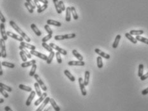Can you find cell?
Returning <instances> with one entry per match:
<instances>
[{
	"mask_svg": "<svg viewBox=\"0 0 148 111\" xmlns=\"http://www.w3.org/2000/svg\"><path fill=\"white\" fill-rule=\"evenodd\" d=\"M52 35H50V34H48V35H47V36H45V37H44L43 38H42V42H45V43H46L47 41L49 40L50 39H51V38H52Z\"/></svg>",
	"mask_w": 148,
	"mask_h": 111,
	"instance_id": "f6af8a7d",
	"label": "cell"
},
{
	"mask_svg": "<svg viewBox=\"0 0 148 111\" xmlns=\"http://www.w3.org/2000/svg\"><path fill=\"white\" fill-rule=\"evenodd\" d=\"M130 34L132 35H137V36H139V35H141L144 33V31L143 30H131L130 31Z\"/></svg>",
	"mask_w": 148,
	"mask_h": 111,
	"instance_id": "d6a6232c",
	"label": "cell"
},
{
	"mask_svg": "<svg viewBox=\"0 0 148 111\" xmlns=\"http://www.w3.org/2000/svg\"><path fill=\"white\" fill-rule=\"evenodd\" d=\"M65 20L67 22H70L71 20V8L70 6H68L66 8Z\"/></svg>",
	"mask_w": 148,
	"mask_h": 111,
	"instance_id": "ffe728a7",
	"label": "cell"
},
{
	"mask_svg": "<svg viewBox=\"0 0 148 111\" xmlns=\"http://www.w3.org/2000/svg\"><path fill=\"white\" fill-rule=\"evenodd\" d=\"M4 111H13L12 109H11V108H10V107H8V106H6V107H4Z\"/></svg>",
	"mask_w": 148,
	"mask_h": 111,
	"instance_id": "9f6ffc18",
	"label": "cell"
},
{
	"mask_svg": "<svg viewBox=\"0 0 148 111\" xmlns=\"http://www.w3.org/2000/svg\"><path fill=\"white\" fill-rule=\"evenodd\" d=\"M47 93L45 92H44V93L42 94V95L40 97V98H38V99L37 100L36 102H35V104H34L35 106H36V107L38 106V105H39L41 103H42L44 101V100H45V99L47 98Z\"/></svg>",
	"mask_w": 148,
	"mask_h": 111,
	"instance_id": "8fae6325",
	"label": "cell"
},
{
	"mask_svg": "<svg viewBox=\"0 0 148 111\" xmlns=\"http://www.w3.org/2000/svg\"><path fill=\"white\" fill-rule=\"evenodd\" d=\"M19 49H20L21 51H22V52L26 54L27 58H29V59L31 58V57H32L31 56V54L30 52H29V51H28V49H26V48L24 47H22V45H20V46H19Z\"/></svg>",
	"mask_w": 148,
	"mask_h": 111,
	"instance_id": "603a6c76",
	"label": "cell"
},
{
	"mask_svg": "<svg viewBox=\"0 0 148 111\" xmlns=\"http://www.w3.org/2000/svg\"><path fill=\"white\" fill-rule=\"evenodd\" d=\"M34 87H35V91H36V95L38 96V97H40L41 95H42V92H41V90H40V86L39 84H38V82H36V83H35L34 84Z\"/></svg>",
	"mask_w": 148,
	"mask_h": 111,
	"instance_id": "83f0119b",
	"label": "cell"
},
{
	"mask_svg": "<svg viewBox=\"0 0 148 111\" xmlns=\"http://www.w3.org/2000/svg\"><path fill=\"white\" fill-rule=\"evenodd\" d=\"M34 77H35V80L36 81V82H38V84H39L40 86L41 89H42V90L44 91H46L47 90V86L45 85V84H44V82H43V81H42V79H40V77L39 75H38V74H35V75H34Z\"/></svg>",
	"mask_w": 148,
	"mask_h": 111,
	"instance_id": "3957f363",
	"label": "cell"
},
{
	"mask_svg": "<svg viewBox=\"0 0 148 111\" xmlns=\"http://www.w3.org/2000/svg\"><path fill=\"white\" fill-rule=\"evenodd\" d=\"M140 78H141V81H145L146 79H147L148 78V72L147 73V74H146L145 75H142V76L140 77Z\"/></svg>",
	"mask_w": 148,
	"mask_h": 111,
	"instance_id": "f907efd6",
	"label": "cell"
},
{
	"mask_svg": "<svg viewBox=\"0 0 148 111\" xmlns=\"http://www.w3.org/2000/svg\"><path fill=\"white\" fill-rule=\"evenodd\" d=\"M148 94V88H147L145 90H142V95H146Z\"/></svg>",
	"mask_w": 148,
	"mask_h": 111,
	"instance_id": "f5cc1de1",
	"label": "cell"
},
{
	"mask_svg": "<svg viewBox=\"0 0 148 111\" xmlns=\"http://www.w3.org/2000/svg\"><path fill=\"white\" fill-rule=\"evenodd\" d=\"M96 63H97V66L98 68H103V61L101 56H98L96 58Z\"/></svg>",
	"mask_w": 148,
	"mask_h": 111,
	"instance_id": "836d02e7",
	"label": "cell"
},
{
	"mask_svg": "<svg viewBox=\"0 0 148 111\" xmlns=\"http://www.w3.org/2000/svg\"><path fill=\"white\" fill-rule=\"evenodd\" d=\"M31 28L32 29V30L33 31L34 33L36 34V36H40L42 35V32L38 29V28L37 27V26L35 24H32L31 25Z\"/></svg>",
	"mask_w": 148,
	"mask_h": 111,
	"instance_id": "d6986e66",
	"label": "cell"
},
{
	"mask_svg": "<svg viewBox=\"0 0 148 111\" xmlns=\"http://www.w3.org/2000/svg\"><path fill=\"white\" fill-rule=\"evenodd\" d=\"M30 53L33 56H35L38 57V58H40V59H43L44 61H47V58H48V56H47L45 54L40 53V52H38V51H36L35 50H31V51H30Z\"/></svg>",
	"mask_w": 148,
	"mask_h": 111,
	"instance_id": "277c9868",
	"label": "cell"
},
{
	"mask_svg": "<svg viewBox=\"0 0 148 111\" xmlns=\"http://www.w3.org/2000/svg\"><path fill=\"white\" fill-rule=\"evenodd\" d=\"M64 74L65 75L68 77V79L70 80V81H72V82L75 81V77L73 76L72 74L68 70H65L64 71Z\"/></svg>",
	"mask_w": 148,
	"mask_h": 111,
	"instance_id": "7402d4cb",
	"label": "cell"
},
{
	"mask_svg": "<svg viewBox=\"0 0 148 111\" xmlns=\"http://www.w3.org/2000/svg\"><path fill=\"white\" fill-rule=\"evenodd\" d=\"M34 3H35V6H36V7H37L38 8H39L41 7V5L40 4V2L38 1V0H33Z\"/></svg>",
	"mask_w": 148,
	"mask_h": 111,
	"instance_id": "816d5d0a",
	"label": "cell"
},
{
	"mask_svg": "<svg viewBox=\"0 0 148 111\" xmlns=\"http://www.w3.org/2000/svg\"><path fill=\"white\" fill-rule=\"evenodd\" d=\"M36 91H32L30 93V95H29L28 99H27V100H26V106H28V107H29V106H30L31 104V102H32L33 101V100L34 99L35 95H36Z\"/></svg>",
	"mask_w": 148,
	"mask_h": 111,
	"instance_id": "30bf717a",
	"label": "cell"
},
{
	"mask_svg": "<svg viewBox=\"0 0 148 111\" xmlns=\"http://www.w3.org/2000/svg\"><path fill=\"white\" fill-rule=\"evenodd\" d=\"M38 1L41 2V3H44V4H48V3H49V1H47V0H38Z\"/></svg>",
	"mask_w": 148,
	"mask_h": 111,
	"instance_id": "db71d44e",
	"label": "cell"
},
{
	"mask_svg": "<svg viewBox=\"0 0 148 111\" xmlns=\"http://www.w3.org/2000/svg\"><path fill=\"white\" fill-rule=\"evenodd\" d=\"M36 60L35 59H33L31 61H26V62H24L23 63L21 64V66L22 68H26V67H29V66H33V65L36 64Z\"/></svg>",
	"mask_w": 148,
	"mask_h": 111,
	"instance_id": "e0dca14e",
	"label": "cell"
},
{
	"mask_svg": "<svg viewBox=\"0 0 148 111\" xmlns=\"http://www.w3.org/2000/svg\"><path fill=\"white\" fill-rule=\"evenodd\" d=\"M47 24L48 25H52V26H55L57 27H61V23L60 22H58L55 20H52V19H49L47 20Z\"/></svg>",
	"mask_w": 148,
	"mask_h": 111,
	"instance_id": "9a60e30c",
	"label": "cell"
},
{
	"mask_svg": "<svg viewBox=\"0 0 148 111\" xmlns=\"http://www.w3.org/2000/svg\"><path fill=\"white\" fill-rule=\"evenodd\" d=\"M24 6H25V7L26 8V9L28 10V12H29V13H33V9L31 7L30 5H29V4L27 3V2H25L24 3Z\"/></svg>",
	"mask_w": 148,
	"mask_h": 111,
	"instance_id": "b9f144b4",
	"label": "cell"
},
{
	"mask_svg": "<svg viewBox=\"0 0 148 111\" xmlns=\"http://www.w3.org/2000/svg\"><path fill=\"white\" fill-rule=\"evenodd\" d=\"M69 66H83L85 65V63L83 61H70L68 63Z\"/></svg>",
	"mask_w": 148,
	"mask_h": 111,
	"instance_id": "4fadbf2b",
	"label": "cell"
},
{
	"mask_svg": "<svg viewBox=\"0 0 148 111\" xmlns=\"http://www.w3.org/2000/svg\"><path fill=\"white\" fill-rule=\"evenodd\" d=\"M6 35H7V36L12 38H13V39L17 40L19 41V42H23V40H24L23 38L22 37V36H19V35H17V34H15V33H13V32L7 31L6 32Z\"/></svg>",
	"mask_w": 148,
	"mask_h": 111,
	"instance_id": "ba28073f",
	"label": "cell"
},
{
	"mask_svg": "<svg viewBox=\"0 0 148 111\" xmlns=\"http://www.w3.org/2000/svg\"><path fill=\"white\" fill-rule=\"evenodd\" d=\"M4 102V100L3 98H0V104H3Z\"/></svg>",
	"mask_w": 148,
	"mask_h": 111,
	"instance_id": "6f0895ef",
	"label": "cell"
},
{
	"mask_svg": "<svg viewBox=\"0 0 148 111\" xmlns=\"http://www.w3.org/2000/svg\"><path fill=\"white\" fill-rule=\"evenodd\" d=\"M78 84H79V87H80V91H81V93L82 95V96L85 97L87 95V92H86V88H85V85L84 84V81H83L82 78V77H79L78 78Z\"/></svg>",
	"mask_w": 148,
	"mask_h": 111,
	"instance_id": "5b68a950",
	"label": "cell"
},
{
	"mask_svg": "<svg viewBox=\"0 0 148 111\" xmlns=\"http://www.w3.org/2000/svg\"><path fill=\"white\" fill-rule=\"evenodd\" d=\"M19 54H20V58H21V59H22V60L24 62H26V61H27V59H28V58H27V56H26V54L21 51L19 52Z\"/></svg>",
	"mask_w": 148,
	"mask_h": 111,
	"instance_id": "ee69618b",
	"label": "cell"
},
{
	"mask_svg": "<svg viewBox=\"0 0 148 111\" xmlns=\"http://www.w3.org/2000/svg\"><path fill=\"white\" fill-rule=\"evenodd\" d=\"M71 8V13L72 14L73 18H74V20H77L78 19V16L77 15V12H76V9L74 6H72Z\"/></svg>",
	"mask_w": 148,
	"mask_h": 111,
	"instance_id": "4dcf8cb0",
	"label": "cell"
},
{
	"mask_svg": "<svg viewBox=\"0 0 148 111\" xmlns=\"http://www.w3.org/2000/svg\"><path fill=\"white\" fill-rule=\"evenodd\" d=\"M144 73V65L142 64H140L139 65V71H138V76L141 77Z\"/></svg>",
	"mask_w": 148,
	"mask_h": 111,
	"instance_id": "74e56055",
	"label": "cell"
},
{
	"mask_svg": "<svg viewBox=\"0 0 148 111\" xmlns=\"http://www.w3.org/2000/svg\"><path fill=\"white\" fill-rule=\"evenodd\" d=\"M59 5H60V8H61V11H65L66 10V8H65V6L64 4V3H63V1H59Z\"/></svg>",
	"mask_w": 148,
	"mask_h": 111,
	"instance_id": "c3c4849f",
	"label": "cell"
},
{
	"mask_svg": "<svg viewBox=\"0 0 148 111\" xmlns=\"http://www.w3.org/2000/svg\"><path fill=\"white\" fill-rule=\"evenodd\" d=\"M121 36L120 35H118L116 36L114 42L113 44H112V47H113L114 49H116V48L118 47V45H119V41H120L121 40Z\"/></svg>",
	"mask_w": 148,
	"mask_h": 111,
	"instance_id": "cb8c5ba5",
	"label": "cell"
},
{
	"mask_svg": "<svg viewBox=\"0 0 148 111\" xmlns=\"http://www.w3.org/2000/svg\"><path fill=\"white\" fill-rule=\"evenodd\" d=\"M49 101H50V98L49 97H47L45 99V100H44L43 102H42V104H41L40 105V107H38L37 109H36V111H44V108L45 107V106H46L47 104L49 103Z\"/></svg>",
	"mask_w": 148,
	"mask_h": 111,
	"instance_id": "5bb4252c",
	"label": "cell"
},
{
	"mask_svg": "<svg viewBox=\"0 0 148 111\" xmlns=\"http://www.w3.org/2000/svg\"><path fill=\"white\" fill-rule=\"evenodd\" d=\"M3 74V69H2V65L1 63L0 62V76H2Z\"/></svg>",
	"mask_w": 148,
	"mask_h": 111,
	"instance_id": "11a10c76",
	"label": "cell"
},
{
	"mask_svg": "<svg viewBox=\"0 0 148 111\" xmlns=\"http://www.w3.org/2000/svg\"><path fill=\"white\" fill-rule=\"evenodd\" d=\"M53 3H54V6H55L57 13L58 14H61L62 13V11H61V8L60 7V5H59V1L58 0H53Z\"/></svg>",
	"mask_w": 148,
	"mask_h": 111,
	"instance_id": "4316f807",
	"label": "cell"
},
{
	"mask_svg": "<svg viewBox=\"0 0 148 111\" xmlns=\"http://www.w3.org/2000/svg\"><path fill=\"white\" fill-rule=\"evenodd\" d=\"M76 35L75 33H71V34H67L64 35H56L54 36V39L56 40H63L65 39H72L75 37Z\"/></svg>",
	"mask_w": 148,
	"mask_h": 111,
	"instance_id": "7a4b0ae2",
	"label": "cell"
},
{
	"mask_svg": "<svg viewBox=\"0 0 148 111\" xmlns=\"http://www.w3.org/2000/svg\"><path fill=\"white\" fill-rule=\"evenodd\" d=\"M49 45L52 48V49H55L56 51H57V52H59L60 54H61L64 55V56H66V55L67 54V51H65V49H62V48L58 46V45H56V44H54V43H51L49 44Z\"/></svg>",
	"mask_w": 148,
	"mask_h": 111,
	"instance_id": "8992f818",
	"label": "cell"
},
{
	"mask_svg": "<svg viewBox=\"0 0 148 111\" xmlns=\"http://www.w3.org/2000/svg\"><path fill=\"white\" fill-rule=\"evenodd\" d=\"M0 32H1L2 38L4 40H7L8 36L6 35V30H5V26H4V23H3V22L0 24Z\"/></svg>",
	"mask_w": 148,
	"mask_h": 111,
	"instance_id": "52a82bcc",
	"label": "cell"
},
{
	"mask_svg": "<svg viewBox=\"0 0 148 111\" xmlns=\"http://www.w3.org/2000/svg\"><path fill=\"white\" fill-rule=\"evenodd\" d=\"M49 102H50V104H51V105H52V107H53V109L55 110V111H61V109H60V107L58 106V104H56V102L55 100H54L53 98H50Z\"/></svg>",
	"mask_w": 148,
	"mask_h": 111,
	"instance_id": "44dd1931",
	"label": "cell"
},
{
	"mask_svg": "<svg viewBox=\"0 0 148 111\" xmlns=\"http://www.w3.org/2000/svg\"><path fill=\"white\" fill-rule=\"evenodd\" d=\"M125 36L128 38V40H130L131 42L134 43V44H136V43H137V40H136V38H134L132 35H130L129 33H126V34H125Z\"/></svg>",
	"mask_w": 148,
	"mask_h": 111,
	"instance_id": "484cf974",
	"label": "cell"
},
{
	"mask_svg": "<svg viewBox=\"0 0 148 111\" xmlns=\"http://www.w3.org/2000/svg\"><path fill=\"white\" fill-rule=\"evenodd\" d=\"M54 56H55V52L54 51H52V52H50V54L49 55L48 58H47V63L48 64V65H50V64L52 63V61L54 58Z\"/></svg>",
	"mask_w": 148,
	"mask_h": 111,
	"instance_id": "1f68e13d",
	"label": "cell"
},
{
	"mask_svg": "<svg viewBox=\"0 0 148 111\" xmlns=\"http://www.w3.org/2000/svg\"><path fill=\"white\" fill-rule=\"evenodd\" d=\"M72 54L75 57V58H77L78 61H83V59H84V58H83L82 56V55L80 54L77 51V50H75V49L73 50Z\"/></svg>",
	"mask_w": 148,
	"mask_h": 111,
	"instance_id": "d4e9b609",
	"label": "cell"
},
{
	"mask_svg": "<svg viewBox=\"0 0 148 111\" xmlns=\"http://www.w3.org/2000/svg\"><path fill=\"white\" fill-rule=\"evenodd\" d=\"M0 88H3V90H4L5 91H8V92H12V89L10 88V86H8L5 85L2 82H0Z\"/></svg>",
	"mask_w": 148,
	"mask_h": 111,
	"instance_id": "d590c367",
	"label": "cell"
},
{
	"mask_svg": "<svg viewBox=\"0 0 148 111\" xmlns=\"http://www.w3.org/2000/svg\"><path fill=\"white\" fill-rule=\"evenodd\" d=\"M2 66H6V67H8V68H15V65L13 63H8L6 62V61H3V63H1Z\"/></svg>",
	"mask_w": 148,
	"mask_h": 111,
	"instance_id": "8d00e7d4",
	"label": "cell"
},
{
	"mask_svg": "<svg viewBox=\"0 0 148 111\" xmlns=\"http://www.w3.org/2000/svg\"><path fill=\"white\" fill-rule=\"evenodd\" d=\"M19 89H20V90H24V91H27V92H30L31 93V91H33L32 88H31V87L23 85V84H19Z\"/></svg>",
	"mask_w": 148,
	"mask_h": 111,
	"instance_id": "f1b7e54d",
	"label": "cell"
},
{
	"mask_svg": "<svg viewBox=\"0 0 148 111\" xmlns=\"http://www.w3.org/2000/svg\"><path fill=\"white\" fill-rule=\"evenodd\" d=\"M26 2L28 3V4H29L31 6V7L33 9H35V8H36V6H35V3H34L33 1H32V0H26Z\"/></svg>",
	"mask_w": 148,
	"mask_h": 111,
	"instance_id": "7dc6e473",
	"label": "cell"
},
{
	"mask_svg": "<svg viewBox=\"0 0 148 111\" xmlns=\"http://www.w3.org/2000/svg\"><path fill=\"white\" fill-rule=\"evenodd\" d=\"M42 47H44L45 49H46L47 51H48V52H51L53 51V49H52V48L49 45H48V44H47V43H45V42H42Z\"/></svg>",
	"mask_w": 148,
	"mask_h": 111,
	"instance_id": "e575fe53",
	"label": "cell"
},
{
	"mask_svg": "<svg viewBox=\"0 0 148 111\" xmlns=\"http://www.w3.org/2000/svg\"><path fill=\"white\" fill-rule=\"evenodd\" d=\"M94 52H96V54H98L99 56H100L101 57H103V58H105V59H110V55L108 54L105 53V52H103V51L100 50L99 49H97V48H96V49H94Z\"/></svg>",
	"mask_w": 148,
	"mask_h": 111,
	"instance_id": "7c38bea8",
	"label": "cell"
},
{
	"mask_svg": "<svg viewBox=\"0 0 148 111\" xmlns=\"http://www.w3.org/2000/svg\"><path fill=\"white\" fill-rule=\"evenodd\" d=\"M2 56V52H1V44H0V57Z\"/></svg>",
	"mask_w": 148,
	"mask_h": 111,
	"instance_id": "680465c9",
	"label": "cell"
},
{
	"mask_svg": "<svg viewBox=\"0 0 148 111\" xmlns=\"http://www.w3.org/2000/svg\"><path fill=\"white\" fill-rule=\"evenodd\" d=\"M135 38H136V40L137 41H139V42H141L142 43H144L146 44H147V45H148V39L146 38L142 37V36L139 35V36H136Z\"/></svg>",
	"mask_w": 148,
	"mask_h": 111,
	"instance_id": "f546056e",
	"label": "cell"
},
{
	"mask_svg": "<svg viewBox=\"0 0 148 111\" xmlns=\"http://www.w3.org/2000/svg\"><path fill=\"white\" fill-rule=\"evenodd\" d=\"M36 68H37V66H36V64H35V65H33L32 66V68H31V69L30 72H29V76L30 77H33L34 75L35 74V72H36Z\"/></svg>",
	"mask_w": 148,
	"mask_h": 111,
	"instance_id": "f35d334b",
	"label": "cell"
},
{
	"mask_svg": "<svg viewBox=\"0 0 148 111\" xmlns=\"http://www.w3.org/2000/svg\"><path fill=\"white\" fill-rule=\"evenodd\" d=\"M44 28H45V29L46 30V31L48 33V34H50V35H52V30L51 29V27H49V26L48 24H46L44 26Z\"/></svg>",
	"mask_w": 148,
	"mask_h": 111,
	"instance_id": "bcb514c9",
	"label": "cell"
},
{
	"mask_svg": "<svg viewBox=\"0 0 148 111\" xmlns=\"http://www.w3.org/2000/svg\"><path fill=\"white\" fill-rule=\"evenodd\" d=\"M55 55H56V57L57 61H58V63L59 64L62 63V59H61V54H60L59 52H56V53L55 54Z\"/></svg>",
	"mask_w": 148,
	"mask_h": 111,
	"instance_id": "60d3db41",
	"label": "cell"
},
{
	"mask_svg": "<svg viewBox=\"0 0 148 111\" xmlns=\"http://www.w3.org/2000/svg\"><path fill=\"white\" fill-rule=\"evenodd\" d=\"M0 93L2 95H3L5 98H8L9 97L8 94L5 91V90H3V88H0Z\"/></svg>",
	"mask_w": 148,
	"mask_h": 111,
	"instance_id": "7bdbcfd3",
	"label": "cell"
},
{
	"mask_svg": "<svg viewBox=\"0 0 148 111\" xmlns=\"http://www.w3.org/2000/svg\"><path fill=\"white\" fill-rule=\"evenodd\" d=\"M89 77H90V72L89 71L85 72V75H84V84L85 86H87L89 84Z\"/></svg>",
	"mask_w": 148,
	"mask_h": 111,
	"instance_id": "ac0fdd59",
	"label": "cell"
},
{
	"mask_svg": "<svg viewBox=\"0 0 148 111\" xmlns=\"http://www.w3.org/2000/svg\"><path fill=\"white\" fill-rule=\"evenodd\" d=\"M10 25L12 26V27H13V29H14V30L16 31L18 33H19V35H20V36H21L22 38H23L24 39V40H26L27 42H31L30 38H29V36H28V35H26V33H25L22 30V29H20V27H19V26H18L16 24V23H15L14 21H13V20H10Z\"/></svg>",
	"mask_w": 148,
	"mask_h": 111,
	"instance_id": "6da1fadb",
	"label": "cell"
},
{
	"mask_svg": "<svg viewBox=\"0 0 148 111\" xmlns=\"http://www.w3.org/2000/svg\"><path fill=\"white\" fill-rule=\"evenodd\" d=\"M47 7H48V5L46 4H44L43 6H41L40 8L37 9V12H38V13H42V12H44V10H46V9L47 8Z\"/></svg>",
	"mask_w": 148,
	"mask_h": 111,
	"instance_id": "ab89813d",
	"label": "cell"
},
{
	"mask_svg": "<svg viewBox=\"0 0 148 111\" xmlns=\"http://www.w3.org/2000/svg\"><path fill=\"white\" fill-rule=\"evenodd\" d=\"M49 109H50V108H48V109H45V110H44L43 111H48Z\"/></svg>",
	"mask_w": 148,
	"mask_h": 111,
	"instance_id": "91938a15",
	"label": "cell"
},
{
	"mask_svg": "<svg viewBox=\"0 0 148 111\" xmlns=\"http://www.w3.org/2000/svg\"><path fill=\"white\" fill-rule=\"evenodd\" d=\"M0 20H1V22H3V23H4V22H6V19H5V18H4V15L2 14L1 11H0Z\"/></svg>",
	"mask_w": 148,
	"mask_h": 111,
	"instance_id": "681fc988",
	"label": "cell"
},
{
	"mask_svg": "<svg viewBox=\"0 0 148 111\" xmlns=\"http://www.w3.org/2000/svg\"><path fill=\"white\" fill-rule=\"evenodd\" d=\"M20 45H22V47H24L26 48V49H30L31 51V50H35V49H36V47H35V45H31V44H29V43H27V42H20Z\"/></svg>",
	"mask_w": 148,
	"mask_h": 111,
	"instance_id": "2e32d148",
	"label": "cell"
},
{
	"mask_svg": "<svg viewBox=\"0 0 148 111\" xmlns=\"http://www.w3.org/2000/svg\"><path fill=\"white\" fill-rule=\"evenodd\" d=\"M0 44H1V52H2V58H6L7 54H6V45H5V42L3 38L0 39Z\"/></svg>",
	"mask_w": 148,
	"mask_h": 111,
	"instance_id": "9c48e42d",
	"label": "cell"
}]
</instances>
